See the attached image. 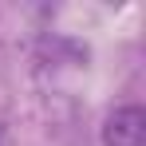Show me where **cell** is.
Masks as SVG:
<instances>
[{
  "label": "cell",
  "mask_w": 146,
  "mask_h": 146,
  "mask_svg": "<svg viewBox=\"0 0 146 146\" xmlns=\"http://www.w3.org/2000/svg\"><path fill=\"white\" fill-rule=\"evenodd\" d=\"M99 138H103V146H142L146 142V111L138 103L115 107V111L103 119Z\"/></svg>",
  "instance_id": "6da1fadb"
}]
</instances>
